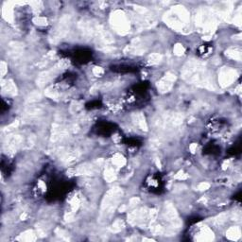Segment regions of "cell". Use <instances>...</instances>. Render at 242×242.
Masks as SVG:
<instances>
[{"label":"cell","instance_id":"cell-1","mask_svg":"<svg viewBox=\"0 0 242 242\" xmlns=\"http://www.w3.org/2000/svg\"><path fill=\"white\" fill-rule=\"evenodd\" d=\"M240 236V231L238 228L235 227V228H232L228 231V236L231 239H237Z\"/></svg>","mask_w":242,"mask_h":242}]
</instances>
